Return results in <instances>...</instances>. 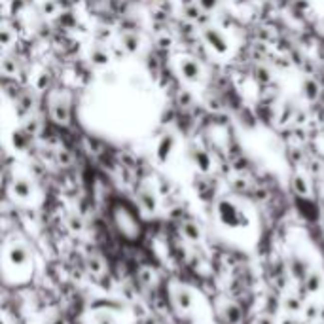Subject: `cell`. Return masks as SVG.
<instances>
[{"instance_id": "18", "label": "cell", "mask_w": 324, "mask_h": 324, "mask_svg": "<svg viewBox=\"0 0 324 324\" xmlns=\"http://www.w3.org/2000/svg\"><path fill=\"white\" fill-rule=\"evenodd\" d=\"M281 324H298V321H296L294 317L290 315V317H285V319L281 321Z\"/></svg>"}, {"instance_id": "20", "label": "cell", "mask_w": 324, "mask_h": 324, "mask_svg": "<svg viewBox=\"0 0 324 324\" xmlns=\"http://www.w3.org/2000/svg\"><path fill=\"white\" fill-rule=\"evenodd\" d=\"M298 324H311V323H307V321H298Z\"/></svg>"}, {"instance_id": "15", "label": "cell", "mask_w": 324, "mask_h": 324, "mask_svg": "<svg viewBox=\"0 0 324 324\" xmlns=\"http://www.w3.org/2000/svg\"><path fill=\"white\" fill-rule=\"evenodd\" d=\"M152 271H148V269H144V271H141V279H143V283H146V285H148V283H150V281H152Z\"/></svg>"}, {"instance_id": "8", "label": "cell", "mask_w": 324, "mask_h": 324, "mask_svg": "<svg viewBox=\"0 0 324 324\" xmlns=\"http://www.w3.org/2000/svg\"><path fill=\"white\" fill-rule=\"evenodd\" d=\"M32 193V186L27 180H17L13 182V195L19 199H29Z\"/></svg>"}, {"instance_id": "16", "label": "cell", "mask_w": 324, "mask_h": 324, "mask_svg": "<svg viewBox=\"0 0 324 324\" xmlns=\"http://www.w3.org/2000/svg\"><path fill=\"white\" fill-rule=\"evenodd\" d=\"M70 228L76 229V231H80V229H82V222H80V218H72V220H70Z\"/></svg>"}, {"instance_id": "19", "label": "cell", "mask_w": 324, "mask_h": 324, "mask_svg": "<svg viewBox=\"0 0 324 324\" xmlns=\"http://www.w3.org/2000/svg\"><path fill=\"white\" fill-rule=\"evenodd\" d=\"M256 324H273V321H271V319H267V317H264V319H258Z\"/></svg>"}, {"instance_id": "6", "label": "cell", "mask_w": 324, "mask_h": 324, "mask_svg": "<svg viewBox=\"0 0 324 324\" xmlns=\"http://www.w3.org/2000/svg\"><path fill=\"white\" fill-rule=\"evenodd\" d=\"M283 309L288 311L290 315L302 313V309H304L302 298H300V296H286L285 300H283Z\"/></svg>"}, {"instance_id": "9", "label": "cell", "mask_w": 324, "mask_h": 324, "mask_svg": "<svg viewBox=\"0 0 324 324\" xmlns=\"http://www.w3.org/2000/svg\"><path fill=\"white\" fill-rule=\"evenodd\" d=\"M319 315H321V307L317 304H309L305 307L304 311V317L307 323H315V321H319Z\"/></svg>"}, {"instance_id": "10", "label": "cell", "mask_w": 324, "mask_h": 324, "mask_svg": "<svg viewBox=\"0 0 324 324\" xmlns=\"http://www.w3.org/2000/svg\"><path fill=\"white\" fill-rule=\"evenodd\" d=\"M226 319H228V323L237 324L239 321H241V311H239V307L228 305V307H226Z\"/></svg>"}, {"instance_id": "1", "label": "cell", "mask_w": 324, "mask_h": 324, "mask_svg": "<svg viewBox=\"0 0 324 324\" xmlns=\"http://www.w3.org/2000/svg\"><path fill=\"white\" fill-rule=\"evenodd\" d=\"M218 216L222 220V224H226L229 228H241V226H247V218L241 210L229 203V201H222L218 205Z\"/></svg>"}, {"instance_id": "14", "label": "cell", "mask_w": 324, "mask_h": 324, "mask_svg": "<svg viewBox=\"0 0 324 324\" xmlns=\"http://www.w3.org/2000/svg\"><path fill=\"white\" fill-rule=\"evenodd\" d=\"M97 324H114V321H112L110 315H99L97 317Z\"/></svg>"}, {"instance_id": "3", "label": "cell", "mask_w": 324, "mask_h": 324, "mask_svg": "<svg viewBox=\"0 0 324 324\" xmlns=\"http://www.w3.org/2000/svg\"><path fill=\"white\" fill-rule=\"evenodd\" d=\"M29 250L25 245H13V247L8 250V260H10L11 266L15 267H23L29 264Z\"/></svg>"}, {"instance_id": "7", "label": "cell", "mask_w": 324, "mask_h": 324, "mask_svg": "<svg viewBox=\"0 0 324 324\" xmlns=\"http://www.w3.org/2000/svg\"><path fill=\"white\" fill-rule=\"evenodd\" d=\"M182 233H184V237L188 239V241H191V243H197L201 239V229L195 222H184V224H182Z\"/></svg>"}, {"instance_id": "13", "label": "cell", "mask_w": 324, "mask_h": 324, "mask_svg": "<svg viewBox=\"0 0 324 324\" xmlns=\"http://www.w3.org/2000/svg\"><path fill=\"white\" fill-rule=\"evenodd\" d=\"M294 188L300 195H305V193H307V182H305L302 176H298V178L294 180Z\"/></svg>"}, {"instance_id": "17", "label": "cell", "mask_w": 324, "mask_h": 324, "mask_svg": "<svg viewBox=\"0 0 324 324\" xmlns=\"http://www.w3.org/2000/svg\"><path fill=\"white\" fill-rule=\"evenodd\" d=\"M49 324H67V321H65L61 315H55V317L49 321Z\"/></svg>"}, {"instance_id": "2", "label": "cell", "mask_w": 324, "mask_h": 324, "mask_svg": "<svg viewBox=\"0 0 324 324\" xmlns=\"http://www.w3.org/2000/svg\"><path fill=\"white\" fill-rule=\"evenodd\" d=\"M288 271H290V277L298 283H304L307 275L311 273L309 271V262L304 260L302 256H296V254L290 256V260H288Z\"/></svg>"}, {"instance_id": "4", "label": "cell", "mask_w": 324, "mask_h": 324, "mask_svg": "<svg viewBox=\"0 0 324 324\" xmlns=\"http://www.w3.org/2000/svg\"><path fill=\"white\" fill-rule=\"evenodd\" d=\"M302 285H304V288L307 290V294H319V292L323 290V285H324L323 273H321V271H311Z\"/></svg>"}, {"instance_id": "12", "label": "cell", "mask_w": 324, "mask_h": 324, "mask_svg": "<svg viewBox=\"0 0 324 324\" xmlns=\"http://www.w3.org/2000/svg\"><path fill=\"white\" fill-rule=\"evenodd\" d=\"M141 203L146 210H156V197L150 195V193H143L141 195Z\"/></svg>"}, {"instance_id": "11", "label": "cell", "mask_w": 324, "mask_h": 324, "mask_svg": "<svg viewBox=\"0 0 324 324\" xmlns=\"http://www.w3.org/2000/svg\"><path fill=\"white\" fill-rule=\"evenodd\" d=\"M87 267H89L93 273H101V271H103V260L99 256H89L87 258Z\"/></svg>"}, {"instance_id": "5", "label": "cell", "mask_w": 324, "mask_h": 324, "mask_svg": "<svg viewBox=\"0 0 324 324\" xmlns=\"http://www.w3.org/2000/svg\"><path fill=\"white\" fill-rule=\"evenodd\" d=\"M174 304H176V307L180 311H190L191 307H193V296H191V292L188 288H178L174 292Z\"/></svg>"}]
</instances>
